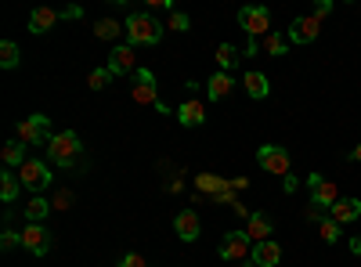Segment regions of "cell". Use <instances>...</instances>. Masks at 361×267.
<instances>
[{"mask_svg":"<svg viewBox=\"0 0 361 267\" xmlns=\"http://www.w3.org/2000/svg\"><path fill=\"white\" fill-rule=\"evenodd\" d=\"M80 156H83V141H80L76 130H58L47 144V159L58 170H73L80 163Z\"/></svg>","mask_w":361,"mask_h":267,"instance_id":"obj_1","label":"cell"},{"mask_svg":"<svg viewBox=\"0 0 361 267\" xmlns=\"http://www.w3.org/2000/svg\"><path fill=\"white\" fill-rule=\"evenodd\" d=\"M127 37H130V47H156L159 40H163V22H156L152 15H145V11H134L130 18H127Z\"/></svg>","mask_w":361,"mask_h":267,"instance_id":"obj_2","label":"cell"},{"mask_svg":"<svg viewBox=\"0 0 361 267\" xmlns=\"http://www.w3.org/2000/svg\"><path fill=\"white\" fill-rule=\"evenodd\" d=\"M51 137H54L51 120H47V116H40V112L18 123V141H22V144H44V148H47Z\"/></svg>","mask_w":361,"mask_h":267,"instance_id":"obj_3","label":"cell"},{"mask_svg":"<svg viewBox=\"0 0 361 267\" xmlns=\"http://www.w3.org/2000/svg\"><path fill=\"white\" fill-rule=\"evenodd\" d=\"M134 101L137 105H152V108H159L163 116H166V105L159 101V87H156V76L152 73H148V69H137L134 73Z\"/></svg>","mask_w":361,"mask_h":267,"instance_id":"obj_4","label":"cell"},{"mask_svg":"<svg viewBox=\"0 0 361 267\" xmlns=\"http://www.w3.org/2000/svg\"><path fill=\"white\" fill-rule=\"evenodd\" d=\"M18 181H22V188H29V192H44L47 185H51V163L47 159H29L22 170H18Z\"/></svg>","mask_w":361,"mask_h":267,"instance_id":"obj_5","label":"cell"},{"mask_svg":"<svg viewBox=\"0 0 361 267\" xmlns=\"http://www.w3.org/2000/svg\"><path fill=\"white\" fill-rule=\"evenodd\" d=\"M257 163L267 173H282V177H289V166H293L289 152H286V148H279V144H260L257 148Z\"/></svg>","mask_w":361,"mask_h":267,"instance_id":"obj_6","label":"cell"},{"mask_svg":"<svg viewBox=\"0 0 361 267\" xmlns=\"http://www.w3.org/2000/svg\"><path fill=\"white\" fill-rule=\"evenodd\" d=\"M307 188H311V202L322 206V210H333V206L340 202V188L333 181H325L322 173H311L307 177Z\"/></svg>","mask_w":361,"mask_h":267,"instance_id":"obj_7","label":"cell"},{"mask_svg":"<svg viewBox=\"0 0 361 267\" xmlns=\"http://www.w3.org/2000/svg\"><path fill=\"white\" fill-rule=\"evenodd\" d=\"M51 246H54V239L44 224H25L22 228V249H29L33 256H47Z\"/></svg>","mask_w":361,"mask_h":267,"instance_id":"obj_8","label":"cell"},{"mask_svg":"<svg viewBox=\"0 0 361 267\" xmlns=\"http://www.w3.org/2000/svg\"><path fill=\"white\" fill-rule=\"evenodd\" d=\"M238 25L250 33V40H260L271 33V15H267V8H243L238 11Z\"/></svg>","mask_w":361,"mask_h":267,"instance_id":"obj_9","label":"cell"},{"mask_svg":"<svg viewBox=\"0 0 361 267\" xmlns=\"http://www.w3.org/2000/svg\"><path fill=\"white\" fill-rule=\"evenodd\" d=\"M250 235L246 231H228L224 239H221V260H250Z\"/></svg>","mask_w":361,"mask_h":267,"instance_id":"obj_10","label":"cell"},{"mask_svg":"<svg viewBox=\"0 0 361 267\" xmlns=\"http://www.w3.org/2000/svg\"><path fill=\"white\" fill-rule=\"evenodd\" d=\"M109 69H112V76L137 73V47H130V44L112 47V54H109Z\"/></svg>","mask_w":361,"mask_h":267,"instance_id":"obj_11","label":"cell"},{"mask_svg":"<svg viewBox=\"0 0 361 267\" xmlns=\"http://www.w3.org/2000/svg\"><path fill=\"white\" fill-rule=\"evenodd\" d=\"M318 33H322V22L314 15H304L289 25V44H311V40H318Z\"/></svg>","mask_w":361,"mask_h":267,"instance_id":"obj_12","label":"cell"},{"mask_svg":"<svg viewBox=\"0 0 361 267\" xmlns=\"http://www.w3.org/2000/svg\"><path fill=\"white\" fill-rule=\"evenodd\" d=\"M173 231H177L180 242H195L199 239V217H195V210H180L173 217Z\"/></svg>","mask_w":361,"mask_h":267,"instance_id":"obj_13","label":"cell"},{"mask_svg":"<svg viewBox=\"0 0 361 267\" xmlns=\"http://www.w3.org/2000/svg\"><path fill=\"white\" fill-rule=\"evenodd\" d=\"M250 256H253V267H279V260H282V246L267 239V242H257Z\"/></svg>","mask_w":361,"mask_h":267,"instance_id":"obj_14","label":"cell"},{"mask_svg":"<svg viewBox=\"0 0 361 267\" xmlns=\"http://www.w3.org/2000/svg\"><path fill=\"white\" fill-rule=\"evenodd\" d=\"M177 120H180V127H202L206 123V105L195 101V98H188L185 105L177 108Z\"/></svg>","mask_w":361,"mask_h":267,"instance_id":"obj_15","label":"cell"},{"mask_svg":"<svg viewBox=\"0 0 361 267\" xmlns=\"http://www.w3.org/2000/svg\"><path fill=\"white\" fill-rule=\"evenodd\" d=\"M195 188L202 195H209V199H217V195H224L231 188V181H228V177H217V173H199L195 177Z\"/></svg>","mask_w":361,"mask_h":267,"instance_id":"obj_16","label":"cell"},{"mask_svg":"<svg viewBox=\"0 0 361 267\" xmlns=\"http://www.w3.org/2000/svg\"><path fill=\"white\" fill-rule=\"evenodd\" d=\"M58 18H62V15H58V11H51V8H37L33 15H29V33H51V29L58 25Z\"/></svg>","mask_w":361,"mask_h":267,"instance_id":"obj_17","label":"cell"},{"mask_svg":"<svg viewBox=\"0 0 361 267\" xmlns=\"http://www.w3.org/2000/svg\"><path fill=\"white\" fill-rule=\"evenodd\" d=\"M329 213H333L336 224H354V221L361 217V199H340Z\"/></svg>","mask_w":361,"mask_h":267,"instance_id":"obj_18","label":"cell"},{"mask_svg":"<svg viewBox=\"0 0 361 267\" xmlns=\"http://www.w3.org/2000/svg\"><path fill=\"white\" fill-rule=\"evenodd\" d=\"M243 87H246V94H250L253 101H264V98L271 94V83H267V76H264V73H253V69L243 76Z\"/></svg>","mask_w":361,"mask_h":267,"instance_id":"obj_19","label":"cell"},{"mask_svg":"<svg viewBox=\"0 0 361 267\" xmlns=\"http://www.w3.org/2000/svg\"><path fill=\"white\" fill-rule=\"evenodd\" d=\"M231 76L228 73H214V76H209V83H206V98L209 101H224L228 94H231Z\"/></svg>","mask_w":361,"mask_h":267,"instance_id":"obj_20","label":"cell"},{"mask_svg":"<svg viewBox=\"0 0 361 267\" xmlns=\"http://www.w3.org/2000/svg\"><path fill=\"white\" fill-rule=\"evenodd\" d=\"M246 235H250V242H253V246H257V242H267V239H271V217L253 213L250 224H246Z\"/></svg>","mask_w":361,"mask_h":267,"instance_id":"obj_21","label":"cell"},{"mask_svg":"<svg viewBox=\"0 0 361 267\" xmlns=\"http://www.w3.org/2000/svg\"><path fill=\"white\" fill-rule=\"evenodd\" d=\"M25 148L29 144H22V141H8L4 148H0V159H4V166H25L29 163V156H25Z\"/></svg>","mask_w":361,"mask_h":267,"instance_id":"obj_22","label":"cell"},{"mask_svg":"<svg viewBox=\"0 0 361 267\" xmlns=\"http://www.w3.org/2000/svg\"><path fill=\"white\" fill-rule=\"evenodd\" d=\"M47 213H51V202H47L44 195H33V199L25 202V221H29V224H40Z\"/></svg>","mask_w":361,"mask_h":267,"instance_id":"obj_23","label":"cell"},{"mask_svg":"<svg viewBox=\"0 0 361 267\" xmlns=\"http://www.w3.org/2000/svg\"><path fill=\"white\" fill-rule=\"evenodd\" d=\"M18 192H22L18 173H0V199H4V202H15Z\"/></svg>","mask_w":361,"mask_h":267,"instance_id":"obj_24","label":"cell"},{"mask_svg":"<svg viewBox=\"0 0 361 267\" xmlns=\"http://www.w3.org/2000/svg\"><path fill=\"white\" fill-rule=\"evenodd\" d=\"M109 83H112V69H109V66L90 69V76H87V87H90V91H105Z\"/></svg>","mask_w":361,"mask_h":267,"instance_id":"obj_25","label":"cell"},{"mask_svg":"<svg viewBox=\"0 0 361 267\" xmlns=\"http://www.w3.org/2000/svg\"><path fill=\"white\" fill-rule=\"evenodd\" d=\"M18 44L15 40H4V44H0V66H4V69H15L18 66Z\"/></svg>","mask_w":361,"mask_h":267,"instance_id":"obj_26","label":"cell"},{"mask_svg":"<svg viewBox=\"0 0 361 267\" xmlns=\"http://www.w3.org/2000/svg\"><path fill=\"white\" fill-rule=\"evenodd\" d=\"M119 29H123L119 22H112V18H102V22L94 25V37H98V40H116V37H119Z\"/></svg>","mask_w":361,"mask_h":267,"instance_id":"obj_27","label":"cell"},{"mask_svg":"<svg viewBox=\"0 0 361 267\" xmlns=\"http://www.w3.org/2000/svg\"><path fill=\"white\" fill-rule=\"evenodd\" d=\"M286 47H289V40H282L279 33H267V37H264V51H267L271 58H282Z\"/></svg>","mask_w":361,"mask_h":267,"instance_id":"obj_28","label":"cell"},{"mask_svg":"<svg viewBox=\"0 0 361 267\" xmlns=\"http://www.w3.org/2000/svg\"><path fill=\"white\" fill-rule=\"evenodd\" d=\"M235 62H238V51H235L231 44H221V47H217V66H221V73H228Z\"/></svg>","mask_w":361,"mask_h":267,"instance_id":"obj_29","label":"cell"},{"mask_svg":"<svg viewBox=\"0 0 361 267\" xmlns=\"http://www.w3.org/2000/svg\"><path fill=\"white\" fill-rule=\"evenodd\" d=\"M166 29H173V33H188L192 18H188L185 11H170V15H166Z\"/></svg>","mask_w":361,"mask_h":267,"instance_id":"obj_30","label":"cell"},{"mask_svg":"<svg viewBox=\"0 0 361 267\" xmlns=\"http://www.w3.org/2000/svg\"><path fill=\"white\" fill-rule=\"evenodd\" d=\"M318 231H322V239H325L329 246H333V242H340V224H336L333 217H325V221L318 224Z\"/></svg>","mask_w":361,"mask_h":267,"instance_id":"obj_31","label":"cell"},{"mask_svg":"<svg viewBox=\"0 0 361 267\" xmlns=\"http://www.w3.org/2000/svg\"><path fill=\"white\" fill-rule=\"evenodd\" d=\"M116 267H148V260H145L141 253H127V256H123V260H119Z\"/></svg>","mask_w":361,"mask_h":267,"instance_id":"obj_32","label":"cell"},{"mask_svg":"<svg viewBox=\"0 0 361 267\" xmlns=\"http://www.w3.org/2000/svg\"><path fill=\"white\" fill-rule=\"evenodd\" d=\"M51 206H54V210H69V206H73V192H58Z\"/></svg>","mask_w":361,"mask_h":267,"instance_id":"obj_33","label":"cell"},{"mask_svg":"<svg viewBox=\"0 0 361 267\" xmlns=\"http://www.w3.org/2000/svg\"><path fill=\"white\" fill-rule=\"evenodd\" d=\"M307 221L322 224V221H325V210H322V206H314V202H311V206H307Z\"/></svg>","mask_w":361,"mask_h":267,"instance_id":"obj_34","label":"cell"},{"mask_svg":"<svg viewBox=\"0 0 361 267\" xmlns=\"http://www.w3.org/2000/svg\"><path fill=\"white\" fill-rule=\"evenodd\" d=\"M329 11H333V4H329V0H318V4H314V18H318V22H322Z\"/></svg>","mask_w":361,"mask_h":267,"instance_id":"obj_35","label":"cell"},{"mask_svg":"<svg viewBox=\"0 0 361 267\" xmlns=\"http://www.w3.org/2000/svg\"><path fill=\"white\" fill-rule=\"evenodd\" d=\"M0 242H4V249H11L15 242H22V235H15V231H4V239H0Z\"/></svg>","mask_w":361,"mask_h":267,"instance_id":"obj_36","label":"cell"},{"mask_svg":"<svg viewBox=\"0 0 361 267\" xmlns=\"http://www.w3.org/2000/svg\"><path fill=\"white\" fill-rule=\"evenodd\" d=\"M231 188H235V192H243V188H250V177H231Z\"/></svg>","mask_w":361,"mask_h":267,"instance_id":"obj_37","label":"cell"},{"mask_svg":"<svg viewBox=\"0 0 361 267\" xmlns=\"http://www.w3.org/2000/svg\"><path fill=\"white\" fill-rule=\"evenodd\" d=\"M80 15H83V8H76V4H73V8H66V11H62V18H80Z\"/></svg>","mask_w":361,"mask_h":267,"instance_id":"obj_38","label":"cell"},{"mask_svg":"<svg viewBox=\"0 0 361 267\" xmlns=\"http://www.w3.org/2000/svg\"><path fill=\"white\" fill-rule=\"evenodd\" d=\"M296 188H300V181H296V177L289 173V177H286V192H296Z\"/></svg>","mask_w":361,"mask_h":267,"instance_id":"obj_39","label":"cell"},{"mask_svg":"<svg viewBox=\"0 0 361 267\" xmlns=\"http://www.w3.org/2000/svg\"><path fill=\"white\" fill-rule=\"evenodd\" d=\"M350 253H361V235H354V239H350Z\"/></svg>","mask_w":361,"mask_h":267,"instance_id":"obj_40","label":"cell"},{"mask_svg":"<svg viewBox=\"0 0 361 267\" xmlns=\"http://www.w3.org/2000/svg\"><path fill=\"white\" fill-rule=\"evenodd\" d=\"M350 159H354V163H361V144H354V152H350Z\"/></svg>","mask_w":361,"mask_h":267,"instance_id":"obj_41","label":"cell"}]
</instances>
